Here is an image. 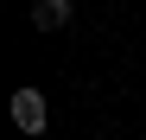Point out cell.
Here are the masks:
<instances>
[{
  "label": "cell",
  "mask_w": 146,
  "mask_h": 140,
  "mask_svg": "<svg viewBox=\"0 0 146 140\" xmlns=\"http://www.w3.org/2000/svg\"><path fill=\"white\" fill-rule=\"evenodd\" d=\"M7 115H13V127H19V134H32V140H38V134H51V102H44V89H38V83H19V89H13V102H7Z\"/></svg>",
  "instance_id": "1"
},
{
  "label": "cell",
  "mask_w": 146,
  "mask_h": 140,
  "mask_svg": "<svg viewBox=\"0 0 146 140\" xmlns=\"http://www.w3.org/2000/svg\"><path fill=\"white\" fill-rule=\"evenodd\" d=\"M70 13H76L70 0H32V26H38V32H64Z\"/></svg>",
  "instance_id": "2"
}]
</instances>
